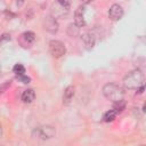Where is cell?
Here are the masks:
<instances>
[{"mask_svg": "<svg viewBox=\"0 0 146 146\" xmlns=\"http://www.w3.org/2000/svg\"><path fill=\"white\" fill-rule=\"evenodd\" d=\"M18 79H19L23 83H30V81H31V79H30L29 76H25L24 74H23V75H18Z\"/></svg>", "mask_w": 146, "mask_h": 146, "instance_id": "cell-17", "label": "cell"}, {"mask_svg": "<svg viewBox=\"0 0 146 146\" xmlns=\"http://www.w3.org/2000/svg\"><path fill=\"white\" fill-rule=\"evenodd\" d=\"M60 5H63V6H65L66 8H70V0H57Z\"/></svg>", "mask_w": 146, "mask_h": 146, "instance_id": "cell-19", "label": "cell"}, {"mask_svg": "<svg viewBox=\"0 0 146 146\" xmlns=\"http://www.w3.org/2000/svg\"><path fill=\"white\" fill-rule=\"evenodd\" d=\"M9 40H10V35H9V34H3V35L0 38V46H1L3 42L9 41Z\"/></svg>", "mask_w": 146, "mask_h": 146, "instance_id": "cell-18", "label": "cell"}, {"mask_svg": "<svg viewBox=\"0 0 146 146\" xmlns=\"http://www.w3.org/2000/svg\"><path fill=\"white\" fill-rule=\"evenodd\" d=\"M81 1H82V3L87 5V3H89V2H91V1H94V0H81Z\"/></svg>", "mask_w": 146, "mask_h": 146, "instance_id": "cell-21", "label": "cell"}, {"mask_svg": "<svg viewBox=\"0 0 146 146\" xmlns=\"http://www.w3.org/2000/svg\"><path fill=\"white\" fill-rule=\"evenodd\" d=\"M44 30H47L49 33H56L58 31V23L55 17L48 16L44 19Z\"/></svg>", "mask_w": 146, "mask_h": 146, "instance_id": "cell-9", "label": "cell"}, {"mask_svg": "<svg viewBox=\"0 0 146 146\" xmlns=\"http://www.w3.org/2000/svg\"><path fill=\"white\" fill-rule=\"evenodd\" d=\"M55 133H56L55 128L51 125H43V127L36 128L33 131V136L36 135V137H39L41 139H50L55 136Z\"/></svg>", "mask_w": 146, "mask_h": 146, "instance_id": "cell-4", "label": "cell"}, {"mask_svg": "<svg viewBox=\"0 0 146 146\" xmlns=\"http://www.w3.org/2000/svg\"><path fill=\"white\" fill-rule=\"evenodd\" d=\"M84 11L86 8L84 6H80L78 7V9L74 13V24L79 27H82L86 25V21H84Z\"/></svg>", "mask_w": 146, "mask_h": 146, "instance_id": "cell-7", "label": "cell"}, {"mask_svg": "<svg viewBox=\"0 0 146 146\" xmlns=\"http://www.w3.org/2000/svg\"><path fill=\"white\" fill-rule=\"evenodd\" d=\"M74 94H75V88H74L73 86H68V87L65 89V91H64V95H63V103H64V104H68V103L72 100Z\"/></svg>", "mask_w": 146, "mask_h": 146, "instance_id": "cell-11", "label": "cell"}, {"mask_svg": "<svg viewBox=\"0 0 146 146\" xmlns=\"http://www.w3.org/2000/svg\"><path fill=\"white\" fill-rule=\"evenodd\" d=\"M103 95L105 96L106 99H108V100H111L113 103L124 99V90H123V88L120 87L116 83H113V82L106 83L103 87Z\"/></svg>", "mask_w": 146, "mask_h": 146, "instance_id": "cell-1", "label": "cell"}, {"mask_svg": "<svg viewBox=\"0 0 146 146\" xmlns=\"http://www.w3.org/2000/svg\"><path fill=\"white\" fill-rule=\"evenodd\" d=\"M67 33L71 36H76L79 34V26H76L75 24H70L67 27Z\"/></svg>", "mask_w": 146, "mask_h": 146, "instance_id": "cell-14", "label": "cell"}, {"mask_svg": "<svg viewBox=\"0 0 146 146\" xmlns=\"http://www.w3.org/2000/svg\"><path fill=\"white\" fill-rule=\"evenodd\" d=\"M34 98H35V92H34L33 89H27L22 94V100L24 103L30 104V103H32L34 100Z\"/></svg>", "mask_w": 146, "mask_h": 146, "instance_id": "cell-12", "label": "cell"}, {"mask_svg": "<svg viewBox=\"0 0 146 146\" xmlns=\"http://www.w3.org/2000/svg\"><path fill=\"white\" fill-rule=\"evenodd\" d=\"M13 71H14V73L17 74V75H23V74L25 73V67H24L22 64H16V65L14 66Z\"/></svg>", "mask_w": 146, "mask_h": 146, "instance_id": "cell-16", "label": "cell"}, {"mask_svg": "<svg viewBox=\"0 0 146 146\" xmlns=\"http://www.w3.org/2000/svg\"><path fill=\"white\" fill-rule=\"evenodd\" d=\"M68 9H70V8H66L65 6L60 5V3L57 1V2H56V3H54V5H52V7H51V16H52V17H55V18L62 17L63 15L67 14Z\"/></svg>", "mask_w": 146, "mask_h": 146, "instance_id": "cell-8", "label": "cell"}, {"mask_svg": "<svg viewBox=\"0 0 146 146\" xmlns=\"http://www.w3.org/2000/svg\"><path fill=\"white\" fill-rule=\"evenodd\" d=\"M34 40H35V34L33 32H31V31H27V32L22 33L21 36H19V39H18L21 46L24 47V48L31 47L32 43L34 42Z\"/></svg>", "mask_w": 146, "mask_h": 146, "instance_id": "cell-5", "label": "cell"}, {"mask_svg": "<svg viewBox=\"0 0 146 146\" xmlns=\"http://www.w3.org/2000/svg\"><path fill=\"white\" fill-rule=\"evenodd\" d=\"M24 1H25V0H17V5H18V6H22Z\"/></svg>", "mask_w": 146, "mask_h": 146, "instance_id": "cell-22", "label": "cell"}, {"mask_svg": "<svg viewBox=\"0 0 146 146\" xmlns=\"http://www.w3.org/2000/svg\"><path fill=\"white\" fill-rule=\"evenodd\" d=\"M116 114H117V113H116L114 110H110L108 112H106V113L104 114V116H103V120H104L105 122H111V121H113V120L115 119Z\"/></svg>", "mask_w": 146, "mask_h": 146, "instance_id": "cell-13", "label": "cell"}, {"mask_svg": "<svg viewBox=\"0 0 146 146\" xmlns=\"http://www.w3.org/2000/svg\"><path fill=\"white\" fill-rule=\"evenodd\" d=\"M124 106H125L124 99L119 100V102H115V103H114V111H115L116 113H120V112H122V111L124 110Z\"/></svg>", "mask_w": 146, "mask_h": 146, "instance_id": "cell-15", "label": "cell"}, {"mask_svg": "<svg viewBox=\"0 0 146 146\" xmlns=\"http://www.w3.org/2000/svg\"><path fill=\"white\" fill-rule=\"evenodd\" d=\"M122 16H123V8L119 3L112 5L108 10V17L112 21H119L122 18Z\"/></svg>", "mask_w": 146, "mask_h": 146, "instance_id": "cell-6", "label": "cell"}, {"mask_svg": "<svg viewBox=\"0 0 146 146\" xmlns=\"http://www.w3.org/2000/svg\"><path fill=\"white\" fill-rule=\"evenodd\" d=\"M82 41H83V44H84L86 49L87 50H91L94 48V46H95L96 39H95V35L92 33H84L82 35Z\"/></svg>", "mask_w": 146, "mask_h": 146, "instance_id": "cell-10", "label": "cell"}, {"mask_svg": "<svg viewBox=\"0 0 146 146\" xmlns=\"http://www.w3.org/2000/svg\"><path fill=\"white\" fill-rule=\"evenodd\" d=\"M10 83H11L10 81H7V82H6V83H5V84H3V86L0 88V94H2V92H3V89H6L8 86H10Z\"/></svg>", "mask_w": 146, "mask_h": 146, "instance_id": "cell-20", "label": "cell"}, {"mask_svg": "<svg viewBox=\"0 0 146 146\" xmlns=\"http://www.w3.org/2000/svg\"><path fill=\"white\" fill-rule=\"evenodd\" d=\"M49 51L55 58H59L66 52L65 44L59 40H51L49 42Z\"/></svg>", "mask_w": 146, "mask_h": 146, "instance_id": "cell-3", "label": "cell"}, {"mask_svg": "<svg viewBox=\"0 0 146 146\" xmlns=\"http://www.w3.org/2000/svg\"><path fill=\"white\" fill-rule=\"evenodd\" d=\"M144 84V74L140 70H133L123 78V86L125 89H137Z\"/></svg>", "mask_w": 146, "mask_h": 146, "instance_id": "cell-2", "label": "cell"}, {"mask_svg": "<svg viewBox=\"0 0 146 146\" xmlns=\"http://www.w3.org/2000/svg\"><path fill=\"white\" fill-rule=\"evenodd\" d=\"M1 135H2V129H1V125H0V137H1Z\"/></svg>", "mask_w": 146, "mask_h": 146, "instance_id": "cell-23", "label": "cell"}]
</instances>
